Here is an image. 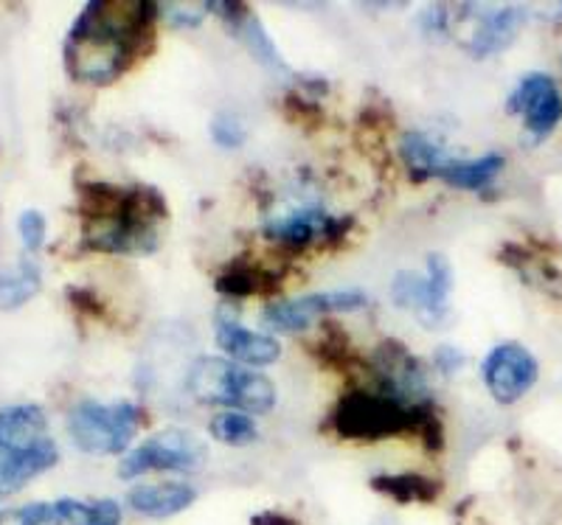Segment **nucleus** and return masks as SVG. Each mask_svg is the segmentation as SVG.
Masks as SVG:
<instances>
[{
	"label": "nucleus",
	"instance_id": "nucleus-13",
	"mask_svg": "<svg viewBox=\"0 0 562 525\" xmlns=\"http://www.w3.org/2000/svg\"><path fill=\"white\" fill-rule=\"evenodd\" d=\"M198 500V492H194L189 483L167 481V483H144V487H135L133 492L127 494L130 509H135L144 517H175V514L186 512Z\"/></svg>",
	"mask_w": 562,
	"mask_h": 525
},
{
	"label": "nucleus",
	"instance_id": "nucleus-17",
	"mask_svg": "<svg viewBox=\"0 0 562 525\" xmlns=\"http://www.w3.org/2000/svg\"><path fill=\"white\" fill-rule=\"evenodd\" d=\"M504 169H506L504 155L486 152V155H479V158H470V161L456 158V161L439 174V178L453 189H464V192H484L486 186L495 183V178H498Z\"/></svg>",
	"mask_w": 562,
	"mask_h": 525
},
{
	"label": "nucleus",
	"instance_id": "nucleus-14",
	"mask_svg": "<svg viewBox=\"0 0 562 525\" xmlns=\"http://www.w3.org/2000/svg\"><path fill=\"white\" fill-rule=\"evenodd\" d=\"M45 410L40 404H12L0 410V453L26 449L43 442L45 436Z\"/></svg>",
	"mask_w": 562,
	"mask_h": 525
},
{
	"label": "nucleus",
	"instance_id": "nucleus-10",
	"mask_svg": "<svg viewBox=\"0 0 562 525\" xmlns=\"http://www.w3.org/2000/svg\"><path fill=\"white\" fill-rule=\"evenodd\" d=\"M217 346L228 354V359L248 365V368L250 365H256V368L273 365L281 357L279 340L243 327L237 312L225 307L217 312Z\"/></svg>",
	"mask_w": 562,
	"mask_h": 525
},
{
	"label": "nucleus",
	"instance_id": "nucleus-23",
	"mask_svg": "<svg viewBox=\"0 0 562 525\" xmlns=\"http://www.w3.org/2000/svg\"><path fill=\"white\" fill-rule=\"evenodd\" d=\"M0 525H63V517L52 503H29L14 512H0Z\"/></svg>",
	"mask_w": 562,
	"mask_h": 525
},
{
	"label": "nucleus",
	"instance_id": "nucleus-1",
	"mask_svg": "<svg viewBox=\"0 0 562 525\" xmlns=\"http://www.w3.org/2000/svg\"><path fill=\"white\" fill-rule=\"evenodd\" d=\"M147 0H93L79 12L65 39V65L77 82L104 88L147 52L155 14Z\"/></svg>",
	"mask_w": 562,
	"mask_h": 525
},
{
	"label": "nucleus",
	"instance_id": "nucleus-9",
	"mask_svg": "<svg viewBox=\"0 0 562 525\" xmlns=\"http://www.w3.org/2000/svg\"><path fill=\"white\" fill-rule=\"evenodd\" d=\"M506 110L512 116H524L526 133L540 141L554 133L557 124L562 122V96L549 73L535 71L520 79V84L506 102Z\"/></svg>",
	"mask_w": 562,
	"mask_h": 525
},
{
	"label": "nucleus",
	"instance_id": "nucleus-8",
	"mask_svg": "<svg viewBox=\"0 0 562 525\" xmlns=\"http://www.w3.org/2000/svg\"><path fill=\"white\" fill-rule=\"evenodd\" d=\"M349 228V217H329L318 205H307V208H295L288 217L265 222L262 233L284 250H307L315 242L338 244Z\"/></svg>",
	"mask_w": 562,
	"mask_h": 525
},
{
	"label": "nucleus",
	"instance_id": "nucleus-3",
	"mask_svg": "<svg viewBox=\"0 0 562 525\" xmlns=\"http://www.w3.org/2000/svg\"><path fill=\"white\" fill-rule=\"evenodd\" d=\"M186 388L200 404H223L239 413H270L276 408V385L265 374L228 357H198L189 365Z\"/></svg>",
	"mask_w": 562,
	"mask_h": 525
},
{
	"label": "nucleus",
	"instance_id": "nucleus-11",
	"mask_svg": "<svg viewBox=\"0 0 562 525\" xmlns=\"http://www.w3.org/2000/svg\"><path fill=\"white\" fill-rule=\"evenodd\" d=\"M524 9H490V12H484V18H479V23H475V32L473 37H470V43H467V48H470V54H473L475 59L495 57V54H501L504 48H509L512 39L518 37L520 28H524Z\"/></svg>",
	"mask_w": 562,
	"mask_h": 525
},
{
	"label": "nucleus",
	"instance_id": "nucleus-28",
	"mask_svg": "<svg viewBox=\"0 0 562 525\" xmlns=\"http://www.w3.org/2000/svg\"><path fill=\"white\" fill-rule=\"evenodd\" d=\"M250 525H301L299 520H293L290 514H279V512H262L254 514Z\"/></svg>",
	"mask_w": 562,
	"mask_h": 525
},
{
	"label": "nucleus",
	"instance_id": "nucleus-16",
	"mask_svg": "<svg viewBox=\"0 0 562 525\" xmlns=\"http://www.w3.org/2000/svg\"><path fill=\"white\" fill-rule=\"evenodd\" d=\"M281 278L276 276L270 267H262V264L254 262H231L225 264L223 273L217 276L214 287H217L220 295L225 298H248V295L256 293H276L279 289Z\"/></svg>",
	"mask_w": 562,
	"mask_h": 525
},
{
	"label": "nucleus",
	"instance_id": "nucleus-6",
	"mask_svg": "<svg viewBox=\"0 0 562 525\" xmlns=\"http://www.w3.org/2000/svg\"><path fill=\"white\" fill-rule=\"evenodd\" d=\"M369 307V295L360 289H333V293H310L265 307L262 321L273 332H304L315 321L333 312H355Z\"/></svg>",
	"mask_w": 562,
	"mask_h": 525
},
{
	"label": "nucleus",
	"instance_id": "nucleus-5",
	"mask_svg": "<svg viewBox=\"0 0 562 525\" xmlns=\"http://www.w3.org/2000/svg\"><path fill=\"white\" fill-rule=\"evenodd\" d=\"M205 458H209V447L194 433L164 430L124 453L122 464H119V478L133 481L147 472H198Z\"/></svg>",
	"mask_w": 562,
	"mask_h": 525
},
{
	"label": "nucleus",
	"instance_id": "nucleus-20",
	"mask_svg": "<svg viewBox=\"0 0 562 525\" xmlns=\"http://www.w3.org/2000/svg\"><path fill=\"white\" fill-rule=\"evenodd\" d=\"M63 517V523L68 525H119L122 520V509L113 500H70L63 498L54 503Z\"/></svg>",
	"mask_w": 562,
	"mask_h": 525
},
{
	"label": "nucleus",
	"instance_id": "nucleus-21",
	"mask_svg": "<svg viewBox=\"0 0 562 525\" xmlns=\"http://www.w3.org/2000/svg\"><path fill=\"white\" fill-rule=\"evenodd\" d=\"M209 433L220 444H231V447H245V444H254L259 438V427L254 424V419L248 413H239V410L217 413V416L211 419Z\"/></svg>",
	"mask_w": 562,
	"mask_h": 525
},
{
	"label": "nucleus",
	"instance_id": "nucleus-24",
	"mask_svg": "<svg viewBox=\"0 0 562 525\" xmlns=\"http://www.w3.org/2000/svg\"><path fill=\"white\" fill-rule=\"evenodd\" d=\"M211 138H214V144L223 149H239L245 144V138H248V129H245L243 118L237 116V113H220L214 122H211Z\"/></svg>",
	"mask_w": 562,
	"mask_h": 525
},
{
	"label": "nucleus",
	"instance_id": "nucleus-4",
	"mask_svg": "<svg viewBox=\"0 0 562 525\" xmlns=\"http://www.w3.org/2000/svg\"><path fill=\"white\" fill-rule=\"evenodd\" d=\"M144 422V410L135 402H85L68 413V436L88 455H119L130 447Z\"/></svg>",
	"mask_w": 562,
	"mask_h": 525
},
{
	"label": "nucleus",
	"instance_id": "nucleus-19",
	"mask_svg": "<svg viewBox=\"0 0 562 525\" xmlns=\"http://www.w3.org/2000/svg\"><path fill=\"white\" fill-rule=\"evenodd\" d=\"M40 289V267L32 259H23L12 273L0 276V309L12 312L29 304Z\"/></svg>",
	"mask_w": 562,
	"mask_h": 525
},
{
	"label": "nucleus",
	"instance_id": "nucleus-18",
	"mask_svg": "<svg viewBox=\"0 0 562 525\" xmlns=\"http://www.w3.org/2000/svg\"><path fill=\"white\" fill-rule=\"evenodd\" d=\"M371 489L396 503H434L441 487L419 472H383L371 478Z\"/></svg>",
	"mask_w": 562,
	"mask_h": 525
},
{
	"label": "nucleus",
	"instance_id": "nucleus-26",
	"mask_svg": "<svg viewBox=\"0 0 562 525\" xmlns=\"http://www.w3.org/2000/svg\"><path fill=\"white\" fill-rule=\"evenodd\" d=\"M461 365H464V352H461V349H456V346L436 349V368H439L445 377H453Z\"/></svg>",
	"mask_w": 562,
	"mask_h": 525
},
{
	"label": "nucleus",
	"instance_id": "nucleus-27",
	"mask_svg": "<svg viewBox=\"0 0 562 525\" xmlns=\"http://www.w3.org/2000/svg\"><path fill=\"white\" fill-rule=\"evenodd\" d=\"M70 304L79 309V312H88V315H102V301L97 298L93 289H85V287H70L68 293Z\"/></svg>",
	"mask_w": 562,
	"mask_h": 525
},
{
	"label": "nucleus",
	"instance_id": "nucleus-25",
	"mask_svg": "<svg viewBox=\"0 0 562 525\" xmlns=\"http://www.w3.org/2000/svg\"><path fill=\"white\" fill-rule=\"evenodd\" d=\"M18 231L29 253H37L45 242V217L40 212H34V208H29V212H23L18 217Z\"/></svg>",
	"mask_w": 562,
	"mask_h": 525
},
{
	"label": "nucleus",
	"instance_id": "nucleus-7",
	"mask_svg": "<svg viewBox=\"0 0 562 525\" xmlns=\"http://www.w3.org/2000/svg\"><path fill=\"white\" fill-rule=\"evenodd\" d=\"M481 377L495 402L515 404L535 388L540 365H537L535 354L520 343H501L484 357Z\"/></svg>",
	"mask_w": 562,
	"mask_h": 525
},
{
	"label": "nucleus",
	"instance_id": "nucleus-2",
	"mask_svg": "<svg viewBox=\"0 0 562 525\" xmlns=\"http://www.w3.org/2000/svg\"><path fill=\"white\" fill-rule=\"evenodd\" d=\"M329 424L346 442H385L396 436H416L425 449L445 447V427L428 402H405L380 391H351L338 399Z\"/></svg>",
	"mask_w": 562,
	"mask_h": 525
},
{
	"label": "nucleus",
	"instance_id": "nucleus-15",
	"mask_svg": "<svg viewBox=\"0 0 562 525\" xmlns=\"http://www.w3.org/2000/svg\"><path fill=\"white\" fill-rule=\"evenodd\" d=\"M400 155H403L405 167H408L414 180H430L439 178L450 163L456 161L453 155L445 149V144L436 141L428 133H408L400 144Z\"/></svg>",
	"mask_w": 562,
	"mask_h": 525
},
{
	"label": "nucleus",
	"instance_id": "nucleus-22",
	"mask_svg": "<svg viewBox=\"0 0 562 525\" xmlns=\"http://www.w3.org/2000/svg\"><path fill=\"white\" fill-rule=\"evenodd\" d=\"M428 287L430 295H434L436 307L450 318V298H453V267H450L448 256H441V253H430L428 256Z\"/></svg>",
	"mask_w": 562,
	"mask_h": 525
},
{
	"label": "nucleus",
	"instance_id": "nucleus-12",
	"mask_svg": "<svg viewBox=\"0 0 562 525\" xmlns=\"http://www.w3.org/2000/svg\"><path fill=\"white\" fill-rule=\"evenodd\" d=\"M59 461L57 444L52 438L32 444L26 449H14V453H0V494H12L18 489L34 481L40 472L52 469Z\"/></svg>",
	"mask_w": 562,
	"mask_h": 525
}]
</instances>
